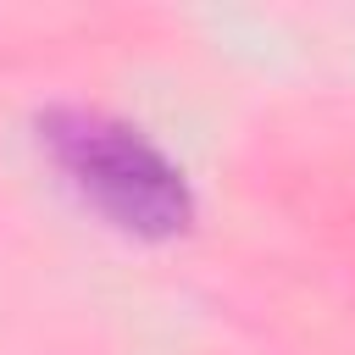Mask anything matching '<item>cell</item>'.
Instances as JSON below:
<instances>
[{"label": "cell", "instance_id": "obj_1", "mask_svg": "<svg viewBox=\"0 0 355 355\" xmlns=\"http://www.w3.org/2000/svg\"><path fill=\"white\" fill-rule=\"evenodd\" d=\"M44 144L55 150L61 172L122 227L133 233H178L189 222L183 172L133 128L94 116V111H50Z\"/></svg>", "mask_w": 355, "mask_h": 355}]
</instances>
